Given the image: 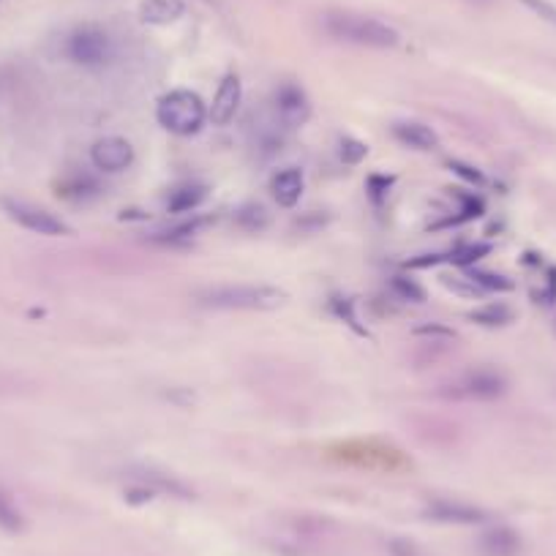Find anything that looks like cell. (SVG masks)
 I'll return each instance as SVG.
<instances>
[{"label":"cell","mask_w":556,"mask_h":556,"mask_svg":"<svg viewBox=\"0 0 556 556\" xmlns=\"http://www.w3.org/2000/svg\"><path fill=\"white\" fill-rule=\"evenodd\" d=\"M322 28L335 41L371 47V49H390L401 41L398 30L390 28L387 22H379V20L363 17V14H352V12H327L322 17Z\"/></svg>","instance_id":"1"},{"label":"cell","mask_w":556,"mask_h":556,"mask_svg":"<svg viewBox=\"0 0 556 556\" xmlns=\"http://www.w3.org/2000/svg\"><path fill=\"white\" fill-rule=\"evenodd\" d=\"M196 300L207 308H235V311H267L287 300V292L267 284H224L196 292Z\"/></svg>","instance_id":"2"},{"label":"cell","mask_w":556,"mask_h":556,"mask_svg":"<svg viewBox=\"0 0 556 556\" xmlns=\"http://www.w3.org/2000/svg\"><path fill=\"white\" fill-rule=\"evenodd\" d=\"M156 120L178 136H191L196 134L204 120H207V109L204 101L194 93V91H172L167 93L159 107H156Z\"/></svg>","instance_id":"3"},{"label":"cell","mask_w":556,"mask_h":556,"mask_svg":"<svg viewBox=\"0 0 556 556\" xmlns=\"http://www.w3.org/2000/svg\"><path fill=\"white\" fill-rule=\"evenodd\" d=\"M63 52H65L68 60L77 63V65L101 68V65H107L115 57V44H112V39H109V33L104 28H99V25H80V28H74L72 33L65 36Z\"/></svg>","instance_id":"4"},{"label":"cell","mask_w":556,"mask_h":556,"mask_svg":"<svg viewBox=\"0 0 556 556\" xmlns=\"http://www.w3.org/2000/svg\"><path fill=\"white\" fill-rule=\"evenodd\" d=\"M4 211L12 222H17L22 230H30L36 235H47V238H63L72 235V227L65 222H60L57 216H52L44 207H36L30 202L22 199H4Z\"/></svg>","instance_id":"5"},{"label":"cell","mask_w":556,"mask_h":556,"mask_svg":"<svg viewBox=\"0 0 556 556\" xmlns=\"http://www.w3.org/2000/svg\"><path fill=\"white\" fill-rule=\"evenodd\" d=\"M453 390H447V395H456V398H474V401H494L500 395H505L508 390V382L502 374L497 371H489V369H480V371H469L464 374L456 385H450Z\"/></svg>","instance_id":"6"},{"label":"cell","mask_w":556,"mask_h":556,"mask_svg":"<svg viewBox=\"0 0 556 556\" xmlns=\"http://www.w3.org/2000/svg\"><path fill=\"white\" fill-rule=\"evenodd\" d=\"M275 117L284 128H298L311 117V101L300 85L287 83L275 91Z\"/></svg>","instance_id":"7"},{"label":"cell","mask_w":556,"mask_h":556,"mask_svg":"<svg viewBox=\"0 0 556 556\" xmlns=\"http://www.w3.org/2000/svg\"><path fill=\"white\" fill-rule=\"evenodd\" d=\"M91 161H93L96 169L115 175V172H123V169L131 167L134 148H131L128 139H123V136H104V139H99V143L93 145Z\"/></svg>","instance_id":"8"},{"label":"cell","mask_w":556,"mask_h":556,"mask_svg":"<svg viewBox=\"0 0 556 556\" xmlns=\"http://www.w3.org/2000/svg\"><path fill=\"white\" fill-rule=\"evenodd\" d=\"M426 518L437 524H461V526H474L489 521V513L482 508L466 505V502H453V500H434L426 508Z\"/></svg>","instance_id":"9"},{"label":"cell","mask_w":556,"mask_h":556,"mask_svg":"<svg viewBox=\"0 0 556 556\" xmlns=\"http://www.w3.org/2000/svg\"><path fill=\"white\" fill-rule=\"evenodd\" d=\"M240 99H243V85H240V77L238 74H227L213 96V104L207 109V117H211L213 126H230L238 115V107H240Z\"/></svg>","instance_id":"10"},{"label":"cell","mask_w":556,"mask_h":556,"mask_svg":"<svg viewBox=\"0 0 556 556\" xmlns=\"http://www.w3.org/2000/svg\"><path fill=\"white\" fill-rule=\"evenodd\" d=\"M521 545V534L510 526H491L477 537L480 556H518Z\"/></svg>","instance_id":"11"},{"label":"cell","mask_w":556,"mask_h":556,"mask_svg":"<svg viewBox=\"0 0 556 556\" xmlns=\"http://www.w3.org/2000/svg\"><path fill=\"white\" fill-rule=\"evenodd\" d=\"M303 188H306V178H303V169L298 167H287L282 172H275L270 180L273 199L282 207H295L303 196Z\"/></svg>","instance_id":"12"},{"label":"cell","mask_w":556,"mask_h":556,"mask_svg":"<svg viewBox=\"0 0 556 556\" xmlns=\"http://www.w3.org/2000/svg\"><path fill=\"white\" fill-rule=\"evenodd\" d=\"M393 136L401 145L412 151H437L439 148V136L431 126L417 123V120H401L393 126Z\"/></svg>","instance_id":"13"},{"label":"cell","mask_w":556,"mask_h":556,"mask_svg":"<svg viewBox=\"0 0 556 556\" xmlns=\"http://www.w3.org/2000/svg\"><path fill=\"white\" fill-rule=\"evenodd\" d=\"M186 14L183 0H143L139 20L145 25H172Z\"/></svg>","instance_id":"14"},{"label":"cell","mask_w":556,"mask_h":556,"mask_svg":"<svg viewBox=\"0 0 556 556\" xmlns=\"http://www.w3.org/2000/svg\"><path fill=\"white\" fill-rule=\"evenodd\" d=\"M207 196V188L202 183H183L178 188L169 191L167 196V211L169 213H188V211H196V207L204 202Z\"/></svg>","instance_id":"15"},{"label":"cell","mask_w":556,"mask_h":556,"mask_svg":"<svg viewBox=\"0 0 556 556\" xmlns=\"http://www.w3.org/2000/svg\"><path fill=\"white\" fill-rule=\"evenodd\" d=\"M472 322L482 325V327H505L516 319L513 308L505 306V303H489V306H480L469 314Z\"/></svg>","instance_id":"16"},{"label":"cell","mask_w":556,"mask_h":556,"mask_svg":"<svg viewBox=\"0 0 556 556\" xmlns=\"http://www.w3.org/2000/svg\"><path fill=\"white\" fill-rule=\"evenodd\" d=\"M96 194H99V186L91 178H83V175H74V178H68L57 186V196L72 199V202H85V199H93Z\"/></svg>","instance_id":"17"},{"label":"cell","mask_w":556,"mask_h":556,"mask_svg":"<svg viewBox=\"0 0 556 556\" xmlns=\"http://www.w3.org/2000/svg\"><path fill=\"white\" fill-rule=\"evenodd\" d=\"M0 529L12 532V534L25 529V518H22L20 508L14 505V500L6 491H0Z\"/></svg>","instance_id":"18"},{"label":"cell","mask_w":556,"mask_h":556,"mask_svg":"<svg viewBox=\"0 0 556 556\" xmlns=\"http://www.w3.org/2000/svg\"><path fill=\"white\" fill-rule=\"evenodd\" d=\"M469 282L477 287V290H485V292H510L513 290V282L500 273H489V270H472L469 273Z\"/></svg>","instance_id":"19"},{"label":"cell","mask_w":556,"mask_h":556,"mask_svg":"<svg viewBox=\"0 0 556 556\" xmlns=\"http://www.w3.org/2000/svg\"><path fill=\"white\" fill-rule=\"evenodd\" d=\"M238 224L246 230V232H259V230H265L267 227V211L262 204H246V207H240L238 211Z\"/></svg>","instance_id":"20"},{"label":"cell","mask_w":556,"mask_h":556,"mask_svg":"<svg viewBox=\"0 0 556 556\" xmlns=\"http://www.w3.org/2000/svg\"><path fill=\"white\" fill-rule=\"evenodd\" d=\"M330 308H333V314H335L338 319H343V322L350 325L355 333H361V335H369V330H366V327L358 322V314H355V303H352V300H346V298H333Z\"/></svg>","instance_id":"21"},{"label":"cell","mask_w":556,"mask_h":556,"mask_svg":"<svg viewBox=\"0 0 556 556\" xmlns=\"http://www.w3.org/2000/svg\"><path fill=\"white\" fill-rule=\"evenodd\" d=\"M393 292H395L401 300H412V303H423V300H426L423 287H417L414 282H409V278H404V275H395V278H393Z\"/></svg>","instance_id":"22"},{"label":"cell","mask_w":556,"mask_h":556,"mask_svg":"<svg viewBox=\"0 0 556 556\" xmlns=\"http://www.w3.org/2000/svg\"><path fill=\"white\" fill-rule=\"evenodd\" d=\"M366 156H369V145L366 143H361V139H352V136L341 139V159H343V164H361Z\"/></svg>","instance_id":"23"},{"label":"cell","mask_w":556,"mask_h":556,"mask_svg":"<svg viewBox=\"0 0 556 556\" xmlns=\"http://www.w3.org/2000/svg\"><path fill=\"white\" fill-rule=\"evenodd\" d=\"M521 4H524L532 14H537L540 20L556 25V4H551V0H521Z\"/></svg>","instance_id":"24"},{"label":"cell","mask_w":556,"mask_h":556,"mask_svg":"<svg viewBox=\"0 0 556 556\" xmlns=\"http://www.w3.org/2000/svg\"><path fill=\"white\" fill-rule=\"evenodd\" d=\"M491 251V246H485V243H477V246H464L461 251H456L453 254V262H458V265H472V262H477L480 256H485Z\"/></svg>","instance_id":"25"},{"label":"cell","mask_w":556,"mask_h":556,"mask_svg":"<svg viewBox=\"0 0 556 556\" xmlns=\"http://www.w3.org/2000/svg\"><path fill=\"white\" fill-rule=\"evenodd\" d=\"M450 169H453L456 175H461L464 180H469V183H477V186H482V183H485L482 172H480V169H474V167H469V164H464V161H450Z\"/></svg>","instance_id":"26"},{"label":"cell","mask_w":556,"mask_h":556,"mask_svg":"<svg viewBox=\"0 0 556 556\" xmlns=\"http://www.w3.org/2000/svg\"><path fill=\"white\" fill-rule=\"evenodd\" d=\"M153 489L151 485H139V489H128L126 491V502H131V505H143V502H151L153 500Z\"/></svg>","instance_id":"27"},{"label":"cell","mask_w":556,"mask_h":556,"mask_svg":"<svg viewBox=\"0 0 556 556\" xmlns=\"http://www.w3.org/2000/svg\"><path fill=\"white\" fill-rule=\"evenodd\" d=\"M417 333L421 335H445V338H453V330H447V327H437V325H426V327H417Z\"/></svg>","instance_id":"28"},{"label":"cell","mask_w":556,"mask_h":556,"mask_svg":"<svg viewBox=\"0 0 556 556\" xmlns=\"http://www.w3.org/2000/svg\"><path fill=\"white\" fill-rule=\"evenodd\" d=\"M469 4H477V6H485V4H494V0H469Z\"/></svg>","instance_id":"29"}]
</instances>
